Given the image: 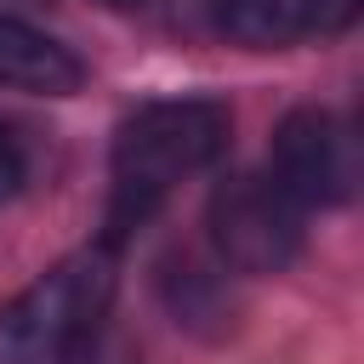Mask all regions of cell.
Wrapping results in <instances>:
<instances>
[{
    "label": "cell",
    "mask_w": 364,
    "mask_h": 364,
    "mask_svg": "<svg viewBox=\"0 0 364 364\" xmlns=\"http://www.w3.org/2000/svg\"><path fill=\"white\" fill-rule=\"evenodd\" d=\"M210 11L228 40L256 46V51H273L307 34V0H210Z\"/></svg>",
    "instance_id": "8992f818"
},
{
    "label": "cell",
    "mask_w": 364,
    "mask_h": 364,
    "mask_svg": "<svg viewBox=\"0 0 364 364\" xmlns=\"http://www.w3.org/2000/svg\"><path fill=\"white\" fill-rule=\"evenodd\" d=\"M358 17V0H307V34L318 28V34H336V28H347Z\"/></svg>",
    "instance_id": "52a82bcc"
},
{
    "label": "cell",
    "mask_w": 364,
    "mask_h": 364,
    "mask_svg": "<svg viewBox=\"0 0 364 364\" xmlns=\"http://www.w3.org/2000/svg\"><path fill=\"white\" fill-rule=\"evenodd\" d=\"M228 131L233 119L210 97H171V102L136 108L114 136V205H108L102 245H119L142 216H154V205L176 182L216 165L228 148Z\"/></svg>",
    "instance_id": "6da1fadb"
},
{
    "label": "cell",
    "mask_w": 364,
    "mask_h": 364,
    "mask_svg": "<svg viewBox=\"0 0 364 364\" xmlns=\"http://www.w3.org/2000/svg\"><path fill=\"white\" fill-rule=\"evenodd\" d=\"M102 6H142V0H102Z\"/></svg>",
    "instance_id": "9c48e42d"
},
{
    "label": "cell",
    "mask_w": 364,
    "mask_h": 364,
    "mask_svg": "<svg viewBox=\"0 0 364 364\" xmlns=\"http://www.w3.org/2000/svg\"><path fill=\"white\" fill-rule=\"evenodd\" d=\"M114 301V245H91L0 307V364H80Z\"/></svg>",
    "instance_id": "7a4b0ae2"
},
{
    "label": "cell",
    "mask_w": 364,
    "mask_h": 364,
    "mask_svg": "<svg viewBox=\"0 0 364 364\" xmlns=\"http://www.w3.org/2000/svg\"><path fill=\"white\" fill-rule=\"evenodd\" d=\"M80 80H85V63L68 46H57L51 34L0 11V85H17L34 97H68V91H80Z\"/></svg>",
    "instance_id": "5b68a950"
},
{
    "label": "cell",
    "mask_w": 364,
    "mask_h": 364,
    "mask_svg": "<svg viewBox=\"0 0 364 364\" xmlns=\"http://www.w3.org/2000/svg\"><path fill=\"white\" fill-rule=\"evenodd\" d=\"M267 176L301 205H341L353 199V182H358V159H353V136L336 114L324 108H290L273 131V148H267Z\"/></svg>",
    "instance_id": "277c9868"
},
{
    "label": "cell",
    "mask_w": 364,
    "mask_h": 364,
    "mask_svg": "<svg viewBox=\"0 0 364 364\" xmlns=\"http://www.w3.org/2000/svg\"><path fill=\"white\" fill-rule=\"evenodd\" d=\"M210 245L222 267L233 273H284L301 256V205L273 182V176H228L210 193L205 210Z\"/></svg>",
    "instance_id": "3957f363"
},
{
    "label": "cell",
    "mask_w": 364,
    "mask_h": 364,
    "mask_svg": "<svg viewBox=\"0 0 364 364\" xmlns=\"http://www.w3.org/2000/svg\"><path fill=\"white\" fill-rule=\"evenodd\" d=\"M23 188V148H17V136L0 125V199H11Z\"/></svg>",
    "instance_id": "ba28073f"
}]
</instances>
